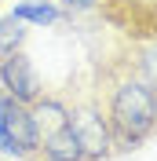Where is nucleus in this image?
I'll return each mask as SVG.
<instances>
[{"mask_svg":"<svg viewBox=\"0 0 157 161\" xmlns=\"http://www.w3.org/2000/svg\"><path fill=\"white\" fill-rule=\"evenodd\" d=\"M154 110H157V88H154Z\"/></svg>","mask_w":157,"mask_h":161,"instance_id":"9b49d317","label":"nucleus"},{"mask_svg":"<svg viewBox=\"0 0 157 161\" xmlns=\"http://www.w3.org/2000/svg\"><path fill=\"white\" fill-rule=\"evenodd\" d=\"M102 110H106L110 132L117 143V154L139 150L157 132V110H154V88L135 70L113 73L102 92Z\"/></svg>","mask_w":157,"mask_h":161,"instance_id":"f257e3e1","label":"nucleus"},{"mask_svg":"<svg viewBox=\"0 0 157 161\" xmlns=\"http://www.w3.org/2000/svg\"><path fill=\"white\" fill-rule=\"evenodd\" d=\"M55 4H59L66 15H84V11H95L102 0H55Z\"/></svg>","mask_w":157,"mask_h":161,"instance_id":"9d476101","label":"nucleus"},{"mask_svg":"<svg viewBox=\"0 0 157 161\" xmlns=\"http://www.w3.org/2000/svg\"><path fill=\"white\" fill-rule=\"evenodd\" d=\"M69 128L80 139L88 161H110L117 154V143H113V132H110V121H106V110H102L99 95L69 103Z\"/></svg>","mask_w":157,"mask_h":161,"instance_id":"f03ea898","label":"nucleus"},{"mask_svg":"<svg viewBox=\"0 0 157 161\" xmlns=\"http://www.w3.org/2000/svg\"><path fill=\"white\" fill-rule=\"evenodd\" d=\"M0 117H4V132H8V143H11V158L37 161L44 136L33 121V110L26 103H15L11 95H4V88H0Z\"/></svg>","mask_w":157,"mask_h":161,"instance_id":"7ed1b4c3","label":"nucleus"},{"mask_svg":"<svg viewBox=\"0 0 157 161\" xmlns=\"http://www.w3.org/2000/svg\"><path fill=\"white\" fill-rule=\"evenodd\" d=\"M37 161H88V154H84L80 139L73 136V128H62L55 136H44Z\"/></svg>","mask_w":157,"mask_h":161,"instance_id":"423d86ee","label":"nucleus"},{"mask_svg":"<svg viewBox=\"0 0 157 161\" xmlns=\"http://www.w3.org/2000/svg\"><path fill=\"white\" fill-rule=\"evenodd\" d=\"M26 37H30L26 22H19L15 15H4L0 19V59L11 51H26Z\"/></svg>","mask_w":157,"mask_h":161,"instance_id":"6e6552de","label":"nucleus"},{"mask_svg":"<svg viewBox=\"0 0 157 161\" xmlns=\"http://www.w3.org/2000/svg\"><path fill=\"white\" fill-rule=\"evenodd\" d=\"M11 15H15L19 22H26V26H37V30L59 26V22L66 19V11L55 4V0H22V4L11 8Z\"/></svg>","mask_w":157,"mask_h":161,"instance_id":"0eeeda50","label":"nucleus"},{"mask_svg":"<svg viewBox=\"0 0 157 161\" xmlns=\"http://www.w3.org/2000/svg\"><path fill=\"white\" fill-rule=\"evenodd\" d=\"M30 110H33V121H37L40 136H55V132L69 128V99H66V95L44 92Z\"/></svg>","mask_w":157,"mask_h":161,"instance_id":"39448f33","label":"nucleus"},{"mask_svg":"<svg viewBox=\"0 0 157 161\" xmlns=\"http://www.w3.org/2000/svg\"><path fill=\"white\" fill-rule=\"evenodd\" d=\"M135 73L146 80L150 88H157V40L146 44V48H139V55H135Z\"/></svg>","mask_w":157,"mask_h":161,"instance_id":"1a4fd4ad","label":"nucleus"},{"mask_svg":"<svg viewBox=\"0 0 157 161\" xmlns=\"http://www.w3.org/2000/svg\"><path fill=\"white\" fill-rule=\"evenodd\" d=\"M0 88H4V95H11L15 103H26V106H33L48 92L37 62L26 51H11V55L0 59Z\"/></svg>","mask_w":157,"mask_h":161,"instance_id":"20e7f679","label":"nucleus"}]
</instances>
